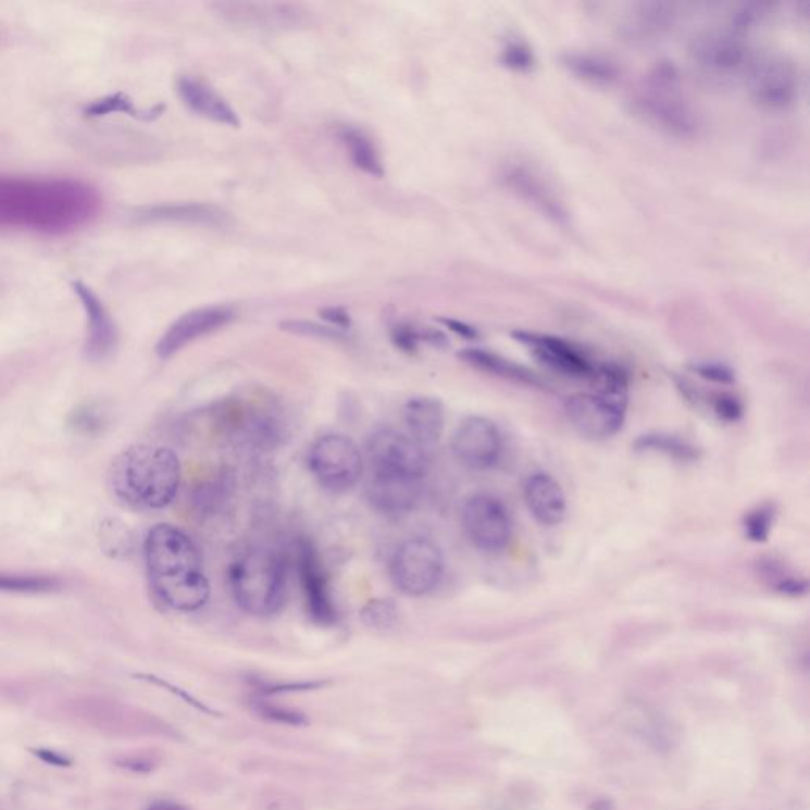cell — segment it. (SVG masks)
I'll use <instances>...</instances> for the list:
<instances>
[{
    "label": "cell",
    "mask_w": 810,
    "mask_h": 810,
    "mask_svg": "<svg viewBox=\"0 0 810 810\" xmlns=\"http://www.w3.org/2000/svg\"><path fill=\"white\" fill-rule=\"evenodd\" d=\"M102 195L71 177L0 175V229L67 235L92 224Z\"/></svg>",
    "instance_id": "1"
},
{
    "label": "cell",
    "mask_w": 810,
    "mask_h": 810,
    "mask_svg": "<svg viewBox=\"0 0 810 810\" xmlns=\"http://www.w3.org/2000/svg\"><path fill=\"white\" fill-rule=\"evenodd\" d=\"M149 582L158 599L172 610L194 613L208 603L211 586L200 549L172 524H158L145 541Z\"/></svg>",
    "instance_id": "2"
},
{
    "label": "cell",
    "mask_w": 810,
    "mask_h": 810,
    "mask_svg": "<svg viewBox=\"0 0 810 810\" xmlns=\"http://www.w3.org/2000/svg\"><path fill=\"white\" fill-rule=\"evenodd\" d=\"M179 458L160 445H135L123 451L108 472V483L117 499L141 510H163L179 493Z\"/></svg>",
    "instance_id": "3"
},
{
    "label": "cell",
    "mask_w": 810,
    "mask_h": 810,
    "mask_svg": "<svg viewBox=\"0 0 810 810\" xmlns=\"http://www.w3.org/2000/svg\"><path fill=\"white\" fill-rule=\"evenodd\" d=\"M284 410L273 396L246 392L211 410L215 433L233 447L271 450L287 436Z\"/></svg>",
    "instance_id": "4"
},
{
    "label": "cell",
    "mask_w": 810,
    "mask_h": 810,
    "mask_svg": "<svg viewBox=\"0 0 810 810\" xmlns=\"http://www.w3.org/2000/svg\"><path fill=\"white\" fill-rule=\"evenodd\" d=\"M634 107L645 123L670 137L691 140L700 134V116L684 96L683 79L673 62H659L648 73Z\"/></svg>",
    "instance_id": "5"
},
{
    "label": "cell",
    "mask_w": 810,
    "mask_h": 810,
    "mask_svg": "<svg viewBox=\"0 0 810 810\" xmlns=\"http://www.w3.org/2000/svg\"><path fill=\"white\" fill-rule=\"evenodd\" d=\"M593 384L594 391L566 399L565 413L587 439H610L622 429L627 415V374L614 364H600Z\"/></svg>",
    "instance_id": "6"
},
{
    "label": "cell",
    "mask_w": 810,
    "mask_h": 810,
    "mask_svg": "<svg viewBox=\"0 0 810 810\" xmlns=\"http://www.w3.org/2000/svg\"><path fill=\"white\" fill-rule=\"evenodd\" d=\"M229 586L242 611L252 616H273L283 610L287 596V562L273 549H249L233 562Z\"/></svg>",
    "instance_id": "7"
},
{
    "label": "cell",
    "mask_w": 810,
    "mask_h": 810,
    "mask_svg": "<svg viewBox=\"0 0 810 810\" xmlns=\"http://www.w3.org/2000/svg\"><path fill=\"white\" fill-rule=\"evenodd\" d=\"M312 475L326 491L349 493L363 475V457L352 439L339 434L320 437L309 453Z\"/></svg>",
    "instance_id": "8"
},
{
    "label": "cell",
    "mask_w": 810,
    "mask_h": 810,
    "mask_svg": "<svg viewBox=\"0 0 810 810\" xmlns=\"http://www.w3.org/2000/svg\"><path fill=\"white\" fill-rule=\"evenodd\" d=\"M444 565V554L433 540L410 538L392 556V583L406 596H426L440 583Z\"/></svg>",
    "instance_id": "9"
},
{
    "label": "cell",
    "mask_w": 810,
    "mask_h": 810,
    "mask_svg": "<svg viewBox=\"0 0 810 810\" xmlns=\"http://www.w3.org/2000/svg\"><path fill=\"white\" fill-rule=\"evenodd\" d=\"M747 85L757 105L771 111L787 110L798 99V67L785 54L760 55L747 67Z\"/></svg>",
    "instance_id": "10"
},
{
    "label": "cell",
    "mask_w": 810,
    "mask_h": 810,
    "mask_svg": "<svg viewBox=\"0 0 810 810\" xmlns=\"http://www.w3.org/2000/svg\"><path fill=\"white\" fill-rule=\"evenodd\" d=\"M372 475L404 476L422 479L429 469L426 450L406 434L395 429H377L366 441Z\"/></svg>",
    "instance_id": "11"
},
{
    "label": "cell",
    "mask_w": 810,
    "mask_h": 810,
    "mask_svg": "<svg viewBox=\"0 0 810 810\" xmlns=\"http://www.w3.org/2000/svg\"><path fill=\"white\" fill-rule=\"evenodd\" d=\"M743 37L733 27L706 30L691 41V62L708 78L728 79L747 72L752 59Z\"/></svg>",
    "instance_id": "12"
},
{
    "label": "cell",
    "mask_w": 810,
    "mask_h": 810,
    "mask_svg": "<svg viewBox=\"0 0 810 810\" xmlns=\"http://www.w3.org/2000/svg\"><path fill=\"white\" fill-rule=\"evenodd\" d=\"M462 527L474 547L500 552L509 547L513 523L502 500L491 494H474L462 507Z\"/></svg>",
    "instance_id": "13"
},
{
    "label": "cell",
    "mask_w": 810,
    "mask_h": 810,
    "mask_svg": "<svg viewBox=\"0 0 810 810\" xmlns=\"http://www.w3.org/2000/svg\"><path fill=\"white\" fill-rule=\"evenodd\" d=\"M500 180L510 192L516 195L538 214L547 217L559 227H569L570 211L558 190L552 187L547 177L526 163H509L500 173Z\"/></svg>",
    "instance_id": "14"
},
{
    "label": "cell",
    "mask_w": 810,
    "mask_h": 810,
    "mask_svg": "<svg viewBox=\"0 0 810 810\" xmlns=\"http://www.w3.org/2000/svg\"><path fill=\"white\" fill-rule=\"evenodd\" d=\"M511 336L527 347L532 357L549 371L578 381L593 382L596 378L600 364L594 363L575 344L540 333L514 332Z\"/></svg>",
    "instance_id": "15"
},
{
    "label": "cell",
    "mask_w": 810,
    "mask_h": 810,
    "mask_svg": "<svg viewBox=\"0 0 810 810\" xmlns=\"http://www.w3.org/2000/svg\"><path fill=\"white\" fill-rule=\"evenodd\" d=\"M297 570L309 616L315 624L325 625V627L335 625L337 608L333 599L328 573L320 559L317 549L306 538L297 545Z\"/></svg>",
    "instance_id": "16"
},
{
    "label": "cell",
    "mask_w": 810,
    "mask_h": 810,
    "mask_svg": "<svg viewBox=\"0 0 810 810\" xmlns=\"http://www.w3.org/2000/svg\"><path fill=\"white\" fill-rule=\"evenodd\" d=\"M451 450L465 468L486 471L499 461L502 453V436L499 427L485 416H469L459 424Z\"/></svg>",
    "instance_id": "17"
},
{
    "label": "cell",
    "mask_w": 810,
    "mask_h": 810,
    "mask_svg": "<svg viewBox=\"0 0 810 810\" xmlns=\"http://www.w3.org/2000/svg\"><path fill=\"white\" fill-rule=\"evenodd\" d=\"M71 711L79 721L111 736L140 735L152 725L151 719L145 718L137 709L110 698H79L73 701Z\"/></svg>",
    "instance_id": "18"
},
{
    "label": "cell",
    "mask_w": 810,
    "mask_h": 810,
    "mask_svg": "<svg viewBox=\"0 0 810 810\" xmlns=\"http://www.w3.org/2000/svg\"><path fill=\"white\" fill-rule=\"evenodd\" d=\"M235 319V311L228 306H208L195 309L176 320L158 344V354L163 360L186 349L187 346L227 326Z\"/></svg>",
    "instance_id": "19"
},
{
    "label": "cell",
    "mask_w": 810,
    "mask_h": 810,
    "mask_svg": "<svg viewBox=\"0 0 810 810\" xmlns=\"http://www.w3.org/2000/svg\"><path fill=\"white\" fill-rule=\"evenodd\" d=\"M73 291L82 301L88 320V339H86V353L90 360H105L116 349L117 332L113 319L108 314L105 304L97 297L96 291L76 281L72 284Z\"/></svg>",
    "instance_id": "20"
},
{
    "label": "cell",
    "mask_w": 810,
    "mask_h": 810,
    "mask_svg": "<svg viewBox=\"0 0 810 810\" xmlns=\"http://www.w3.org/2000/svg\"><path fill=\"white\" fill-rule=\"evenodd\" d=\"M676 21L677 9L673 3H636L619 24V34L625 40L645 43V41L657 40L665 36L670 29H673Z\"/></svg>",
    "instance_id": "21"
},
{
    "label": "cell",
    "mask_w": 810,
    "mask_h": 810,
    "mask_svg": "<svg viewBox=\"0 0 810 810\" xmlns=\"http://www.w3.org/2000/svg\"><path fill=\"white\" fill-rule=\"evenodd\" d=\"M422 479L404 476L372 475L367 486V499L375 510L388 516H402L419 506L422 497Z\"/></svg>",
    "instance_id": "22"
},
{
    "label": "cell",
    "mask_w": 810,
    "mask_h": 810,
    "mask_svg": "<svg viewBox=\"0 0 810 810\" xmlns=\"http://www.w3.org/2000/svg\"><path fill=\"white\" fill-rule=\"evenodd\" d=\"M524 499L532 516L541 526L554 527L564 523L566 499L561 485L545 472L532 474L524 483Z\"/></svg>",
    "instance_id": "23"
},
{
    "label": "cell",
    "mask_w": 810,
    "mask_h": 810,
    "mask_svg": "<svg viewBox=\"0 0 810 810\" xmlns=\"http://www.w3.org/2000/svg\"><path fill=\"white\" fill-rule=\"evenodd\" d=\"M176 89L184 105L198 116L210 120L212 123L228 125V127H239L241 124L236 111L204 83L190 76H183L177 79Z\"/></svg>",
    "instance_id": "24"
},
{
    "label": "cell",
    "mask_w": 810,
    "mask_h": 810,
    "mask_svg": "<svg viewBox=\"0 0 810 810\" xmlns=\"http://www.w3.org/2000/svg\"><path fill=\"white\" fill-rule=\"evenodd\" d=\"M212 7L225 18L253 26H294L302 20L298 7L285 3L219 2Z\"/></svg>",
    "instance_id": "25"
},
{
    "label": "cell",
    "mask_w": 810,
    "mask_h": 810,
    "mask_svg": "<svg viewBox=\"0 0 810 810\" xmlns=\"http://www.w3.org/2000/svg\"><path fill=\"white\" fill-rule=\"evenodd\" d=\"M404 422L409 437L420 447H434L440 440L445 427V410L439 399L419 396L407 401Z\"/></svg>",
    "instance_id": "26"
},
{
    "label": "cell",
    "mask_w": 810,
    "mask_h": 810,
    "mask_svg": "<svg viewBox=\"0 0 810 810\" xmlns=\"http://www.w3.org/2000/svg\"><path fill=\"white\" fill-rule=\"evenodd\" d=\"M562 67L570 75L582 79L587 85L611 86L619 79V68L605 55L587 53V51H566L559 58Z\"/></svg>",
    "instance_id": "27"
},
{
    "label": "cell",
    "mask_w": 810,
    "mask_h": 810,
    "mask_svg": "<svg viewBox=\"0 0 810 810\" xmlns=\"http://www.w3.org/2000/svg\"><path fill=\"white\" fill-rule=\"evenodd\" d=\"M459 358L471 364L475 370L488 372L496 377L507 378V381L516 382V384L531 385V387H544V381L535 372L528 371L527 367L507 360L500 354L488 352V350L465 349L459 353Z\"/></svg>",
    "instance_id": "28"
},
{
    "label": "cell",
    "mask_w": 810,
    "mask_h": 810,
    "mask_svg": "<svg viewBox=\"0 0 810 810\" xmlns=\"http://www.w3.org/2000/svg\"><path fill=\"white\" fill-rule=\"evenodd\" d=\"M140 219L148 222H189V224L219 225L224 224L227 215L219 208L203 203L160 204V207L145 208Z\"/></svg>",
    "instance_id": "29"
},
{
    "label": "cell",
    "mask_w": 810,
    "mask_h": 810,
    "mask_svg": "<svg viewBox=\"0 0 810 810\" xmlns=\"http://www.w3.org/2000/svg\"><path fill=\"white\" fill-rule=\"evenodd\" d=\"M339 138L346 145L357 169L371 176H384L385 170L382 165L381 155H378L374 142L363 132L354 127H344L340 128Z\"/></svg>",
    "instance_id": "30"
},
{
    "label": "cell",
    "mask_w": 810,
    "mask_h": 810,
    "mask_svg": "<svg viewBox=\"0 0 810 810\" xmlns=\"http://www.w3.org/2000/svg\"><path fill=\"white\" fill-rule=\"evenodd\" d=\"M232 489V476L228 474H217L214 478L208 479L195 491V510L200 511V514H207V516L217 513L224 507V503L228 502Z\"/></svg>",
    "instance_id": "31"
},
{
    "label": "cell",
    "mask_w": 810,
    "mask_h": 810,
    "mask_svg": "<svg viewBox=\"0 0 810 810\" xmlns=\"http://www.w3.org/2000/svg\"><path fill=\"white\" fill-rule=\"evenodd\" d=\"M635 447L639 451L662 453L677 461H694L698 458V451L694 445L680 437L669 436V434H648V436L639 437Z\"/></svg>",
    "instance_id": "32"
},
{
    "label": "cell",
    "mask_w": 810,
    "mask_h": 810,
    "mask_svg": "<svg viewBox=\"0 0 810 810\" xmlns=\"http://www.w3.org/2000/svg\"><path fill=\"white\" fill-rule=\"evenodd\" d=\"M162 111V108H154L151 111H138L135 108L134 102L124 94H114V96H108L105 99L97 100V102L90 103L86 107L85 113L90 117L105 116L111 113H125L128 116L137 117V120H154Z\"/></svg>",
    "instance_id": "33"
},
{
    "label": "cell",
    "mask_w": 810,
    "mask_h": 810,
    "mask_svg": "<svg viewBox=\"0 0 810 810\" xmlns=\"http://www.w3.org/2000/svg\"><path fill=\"white\" fill-rule=\"evenodd\" d=\"M59 584L55 578L34 575H7L0 573V590L2 593L15 594H47L58 590Z\"/></svg>",
    "instance_id": "34"
},
{
    "label": "cell",
    "mask_w": 810,
    "mask_h": 810,
    "mask_svg": "<svg viewBox=\"0 0 810 810\" xmlns=\"http://www.w3.org/2000/svg\"><path fill=\"white\" fill-rule=\"evenodd\" d=\"M760 569L763 578L770 582L771 587L778 593L787 594V596H801L808 590L806 582L790 575L784 565L778 564L773 559L761 562Z\"/></svg>",
    "instance_id": "35"
},
{
    "label": "cell",
    "mask_w": 810,
    "mask_h": 810,
    "mask_svg": "<svg viewBox=\"0 0 810 810\" xmlns=\"http://www.w3.org/2000/svg\"><path fill=\"white\" fill-rule=\"evenodd\" d=\"M500 62L511 72L531 73L537 65V58L527 41L513 38L507 41L506 47L500 51Z\"/></svg>",
    "instance_id": "36"
},
{
    "label": "cell",
    "mask_w": 810,
    "mask_h": 810,
    "mask_svg": "<svg viewBox=\"0 0 810 810\" xmlns=\"http://www.w3.org/2000/svg\"><path fill=\"white\" fill-rule=\"evenodd\" d=\"M360 614L361 621L367 627L375 628V631H387V628L395 627L399 618L398 607L387 599L367 601Z\"/></svg>",
    "instance_id": "37"
},
{
    "label": "cell",
    "mask_w": 810,
    "mask_h": 810,
    "mask_svg": "<svg viewBox=\"0 0 810 810\" xmlns=\"http://www.w3.org/2000/svg\"><path fill=\"white\" fill-rule=\"evenodd\" d=\"M774 518L775 510L771 503H764V506L757 507L756 510L747 513L746 518H744L746 537L750 541H756V544L767 541L771 531H773Z\"/></svg>",
    "instance_id": "38"
},
{
    "label": "cell",
    "mask_w": 810,
    "mask_h": 810,
    "mask_svg": "<svg viewBox=\"0 0 810 810\" xmlns=\"http://www.w3.org/2000/svg\"><path fill=\"white\" fill-rule=\"evenodd\" d=\"M253 711L264 721L284 723V725H306L308 719L300 711L283 708V706L271 705L264 700H256L252 705Z\"/></svg>",
    "instance_id": "39"
},
{
    "label": "cell",
    "mask_w": 810,
    "mask_h": 810,
    "mask_svg": "<svg viewBox=\"0 0 810 810\" xmlns=\"http://www.w3.org/2000/svg\"><path fill=\"white\" fill-rule=\"evenodd\" d=\"M284 332L295 333V335L319 337V339L346 340L342 329L329 328L314 322H304V320H290L283 323Z\"/></svg>",
    "instance_id": "40"
},
{
    "label": "cell",
    "mask_w": 810,
    "mask_h": 810,
    "mask_svg": "<svg viewBox=\"0 0 810 810\" xmlns=\"http://www.w3.org/2000/svg\"><path fill=\"white\" fill-rule=\"evenodd\" d=\"M105 413L100 409H96L94 406H86L83 409L76 410L72 416V426L75 427L78 433L83 434H96L102 431L105 426Z\"/></svg>",
    "instance_id": "41"
},
{
    "label": "cell",
    "mask_w": 810,
    "mask_h": 810,
    "mask_svg": "<svg viewBox=\"0 0 810 810\" xmlns=\"http://www.w3.org/2000/svg\"><path fill=\"white\" fill-rule=\"evenodd\" d=\"M712 410L719 419L728 423L738 422L744 412L743 402L736 396L726 395V392L715 395L712 399Z\"/></svg>",
    "instance_id": "42"
},
{
    "label": "cell",
    "mask_w": 810,
    "mask_h": 810,
    "mask_svg": "<svg viewBox=\"0 0 810 810\" xmlns=\"http://www.w3.org/2000/svg\"><path fill=\"white\" fill-rule=\"evenodd\" d=\"M691 371L706 378V381L714 382V384L730 385L735 382V372L726 364L706 361V363L694 364Z\"/></svg>",
    "instance_id": "43"
},
{
    "label": "cell",
    "mask_w": 810,
    "mask_h": 810,
    "mask_svg": "<svg viewBox=\"0 0 810 810\" xmlns=\"http://www.w3.org/2000/svg\"><path fill=\"white\" fill-rule=\"evenodd\" d=\"M391 340L399 350L406 353H415L419 344L424 340V332L409 325H398L392 328Z\"/></svg>",
    "instance_id": "44"
},
{
    "label": "cell",
    "mask_w": 810,
    "mask_h": 810,
    "mask_svg": "<svg viewBox=\"0 0 810 810\" xmlns=\"http://www.w3.org/2000/svg\"><path fill=\"white\" fill-rule=\"evenodd\" d=\"M323 684L325 683L266 684V686H260V694L274 695L284 694V691L314 690V688L322 687Z\"/></svg>",
    "instance_id": "45"
},
{
    "label": "cell",
    "mask_w": 810,
    "mask_h": 810,
    "mask_svg": "<svg viewBox=\"0 0 810 810\" xmlns=\"http://www.w3.org/2000/svg\"><path fill=\"white\" fill-rule=\"evenodd\" d=\"M320 315H322L323 319L328 320V322L333 323V325H336L337 329L349 328L350 326V315L347 314L346 309H323V311L320 312Z\"/></svg>",
    "instance_id": "46"
},
{
    "label": "cell",
    "mask_w": 810,
    "mask_h": 810,
    "mask_svg": "<svg viewBox=\"0 0 810 810\" xmlns=\"http://www.w3.org/2000/svg\"><path fill=\"white\" fill-rule=\"evenodd\" d=\"M440 323H444L445 326H447L448 329H451V332L457 333V335L464 337V339L474 340L476 337H478V332L474 328V326L468 325V323L459 322V320L454 319H440Z\"/></svg>",
    "instance_id": "47"
},
{
    "label": "cell",
    "mask_w": 810,
    "mask_h": 810,
    "mask_svg": "<svg viewBox=\"0 0 810 810\" xmlns=\"http://www.w3.org/2000/svg\"><path fill=\"white\" fill-rule=\"evenodd\" d=\"M124 760L120 761L121 767L135 771V773H149V771L154 770V764L149 758H124Z\"/></svg>",
    "instance_id": "48"
},
{
    "label": "cell",
    "mask_w": 810,
    "mask_h": 810,
    "mask_svg": "<svg viewBox=\"0 0 810 810\" xmlns=\"http://www.w3.org/2000/svg\"><path fill=\"white\" fill-rule=\"evenodd\" d=\"M146 810H189V808H186V806L183 805H177V802L173 801H159Z\"/></svg>",
    "instance_id": "49"
},
{
    "label": "cell",
    "mask_w": 810,
    "mask_h": 810,
    "mask_svg": "<svg viewBox=\"0 0 810 810\" xmlns=\"http://www.w3.org/2000/svg\"><path fill=\"white\" fill-rule=\"evenodd\" d=\"M37 756H40L41 758H43V760L48 761V763L58 764V767H65V764H68V761L65 760L64 757L55 756V753L37 752Z\"/></svg>",
    "instance_id": "50"
}]
</instances>
